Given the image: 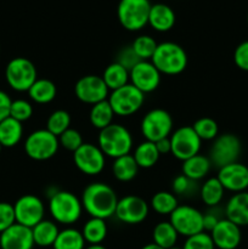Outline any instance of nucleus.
<instances>
[{
  "mask_svg": "<svg viewBox=\"0 0 248 249\" xmlns=\"http://www.w3.org/2000/svg\"><path fill=\"white\" fill-rule=\"evenodd\" d=\"M118 197L116 191L105 182H92L88 185L82 195L83 209L91 218L106 219L114 215Z\"/></svg>",
  "mask_w": 248,
  "mask_h": 249,
  "instance_id": "f257e3e1",
  "label": "nucleus"
},
{
  "mask_svg": "<svg viewBox=\"0 0 248 249\" xmlns=\"http://www.w3.org/2000/svg\"><path fill=\"white\" fill-rule=\"evenodd\" d=\"M97 142L105 156L116 160L130 153L133 148V136L125 126L112 123L100 130Z\"/></svg>",
  "mask_w": 248,
  "mask_h": 249,
  "instance_id": "f03ea898",
  "label": "nucleus"
},
{
  "mask_svg": "<svg viewBox=\"0 0 248 249\" xmlns=\"http://www.w3.org/2000/svg\"><path fill=\"white\" fill-rule=\"evenodd\" d=\"M151 62L159 71L160 74H180L187 66L186 51L179 44L164 41L157 45Z\"/></svg>",
  "mask_w": 248,
  "mask_h": 249,
  "instance_id": "7ed1b4c3",
  "label": "nucleus"
},
{
  "mask_svg": "<svg viewBox=\"0 0 248 249\" xmlns=\"http://www.w3.org/2000/svg\"><path fill=\"white\" fill-rule=\"evenodd\" d=\"M49 212L55 223L72 225L79 220L83 212L82 201L70 191H55L49 199Z\"/></svg>",
  "mask_w": 248,
  "mask_h": 249,
  "instance_id": "20e7f679",
  "label": "nucleus"
},
{
  "mask_svg": "<svg viewBox=\"0 0 248 249\" xmlns=\"http://www.w3.org/2000/svg\"><path fill=\"white\" fill-rule=\"evenodd\" d=\"M151 6L150 0H121L117 9L119 23L126 31H140L148 24Z\"/></svg>",
  "mask_w": 248,
  "mask_h": 249,
  "instance_id": "39448f33",
  "label": "nucleus"
},
{
  "mask_svg": "<svg viewBox=\"0 0 248 249\" xmlns=\"http://www.w3.org/2000/svg\"><path fill=\"white\" fill-rule=\"evenodd\" d=\"M5 78L16 91H28L38 79V72L32 61L26 57H15L6 65Z\"/></svg>",
  "mask_w": 248,
  "mask_h": 249,
  "instance_id": "423d86ee",
  "label": "nucleus"
},
{
  "mask_svg": "<svg viewBox=\"0 0 248 249\" xmlns=\"http://www.w3.org/2000/svg\"><path fill=\"white\" fill-rule=\"evenodd\" d=\"M60 142L58 138L46 129H39L28 135L24 142V151L34 160H48L57 153Z\"/></svg>",
  "mask_w": 248,
  "mask_h": 249,
  "instance_id": "0eeeda50",
  "label": "nucleus"
},
{
  "mask_svg": "<svg viewBox=\"0 0 248 249\" xmlns=\"http://www.w3.org/2000/svg\"><path fill=\"white\" fill-rule=\"evenodd\" d=\"M140 128L145 140L157 142L172 135L173 118L165 109H151L143 116Z\"/></svg>",
  "mask_w": 248,
  "mask_h": 249,
  "instance_id": "6e6552de",
  "label": "nucleus"
},
{
  "mask_svg": "<svg viewBox=\"0 0 248 249\" xmlns=\"http://www.w3.org/2000/svg\"><path fill=\"white\" fill-rule=\"evenodd\" d=\"M107 100L116 116L128 117L136 113L142 107L145 102V94L136 89L134 85L126 84L119 89L113 90Z\"/></svg>",
  "mask_w": 248,
  "mask_h": 249,
  "instance_id": "1a4fd4ad",
  "label": "nucleus"
},
{
  "mask_svg": "<svg viewBox=\"0 0 248 249\" xmlns=\"http://www.w3.org/2000/svg\"><path fill=\"white\" fill-rule=\"evenodd\" d=\"M242 145H241L240 139L233 134H221L218 135L213 141V145L211 147L209 153V160L212 164L215 167L221 168L231 163L237 162L238 157L241 155Z\"/></svg>",
  "mask_w": 248,
  "mask_h": 249,
  "instance_id": "9d476101",
  "label": "nucleus"
},
{
  "mask_svg": "<svg viewBox=\"0 0 248 249\" xmlns=\"http://www.w3.org/2000/svg\"><path fill=\"white\" fill-rule=\"evenodd\" d=\"M169 216V223L177 230V235L187 238L203 232V214L195 207L186 204L177 206Z\"/></svg>",
  "mask_w": 248,
  "mask_h": 249,
  "instance_id": "9b49d317",
  "label": "nucleus"
},
{
  "mask_svg": "<svg viewBox=\"0 0 248 249\" xmlns=\"http://www.w3.org/2000/svg\"><path fill=\"white\" fill-rule=\"evenodd\" d=\"M172 145V155L181 162L198 155L202 146V140L190 125L181 126L173 131L169 136Z\"/></svg>",
  "mask_w": 248,
  "mask_h": 249,
  "instance_id": "f8f14e48",
  "label": "nucleus"
},
{
  "mask_svg": "<svg viewBox=\"0 0 248 249\" xmlns=\"http://www.w3.org/2000/svg\"><path fill=\"white\" fill-rule=\"evenodd\" d=\"M14 211L16 223L32 229L44 220L45 206L39 197L24 195L15 202Z\"/></svg>",
  "mask_w": 248,
  "mask_h": 249,
  "instance_id": "ddd939ff",
  "label": "nucleus"
},
{
  "mask_svg": "<svg viewBox=\"0 0 248 249\" xmlns=\"http://www.w3.org/2000/svg\"><path fill=\"white\" fill-rule=\"evenodd\" d=\"M106 156L104 155L99 146L94 143L84 142L75 152H73V160L75 167L82 172L83 174L94 175L100 174L104 170L105 163H106Z\"/></svg>",
  "mask_w": 248,
  "mask_h": 249,
  "instance_id": "4468645a",
  "label": "nucleus"
},
{
  "mask_svg": "<svg viewBox=\"0 0 248 249\" xmlns=\"http://www.w3.org/2000/svg\"><path fill=\"white\" fill-rule=\"evenodd\" d=\"M108 88L100 75H84L74 85V94L79 101L87 105H95L108 99Z\"/></svg>",
  "mask_w": 248,
  "mask_h": 249,
  "instance_id": "2eb2a0df",
  "label": "nucleus"
},
{
  "mask_svg": "<svg viewBox=\"0 0 248 249\" xmlns=\"http://www.w3.org/2000/svg\"><path fill=\"white\" fill-rule=\"evenodd\" d=\"M150 207L143 198L134 195L124 196L118 199L114 215L119 221L128 225H136L140 224L147 218Z\"/></svg>",
  "mask_w": 248,
  "mask_h": 249,
  "instance_id": "dca6fc26",
  "label": "nucleus"
},
{
  "mask_svg": "<svg viewBox=\"0 0 248 249\" xmlns=\"http://www.w3.org/2000/svg\"><path fill=\"white\" fill-rule=\"evenodd\" d=\"M130 84L143 94L152 92L159 87L160 73L151 61H140L129 72Z\"/></svg>",
  "mask_w": 248,
  "mask_h": 249,
  "instance_id": "f3484780",
  "label": "nucleus"
},
{
  "mask_svg": "<svg viewBox=\"0 0 248 249\" xmlns=\"http://www.w3.org/2000/svg\"><path fill=\"white\" fill-rule=\"evenodd\" d=\"M216 178L225 191L228 190L233 194H238L248 189V167L240 162L219 168Z\"/></svg>",
  "mask_w": 248,
  "mask_h": 249,
  "instance_id": "a211bd4d",
  "label": "nucleus"
},
{
  "mask_svg": "<svg viewBox=\"0 0 248 249\" xmlns=\"http://www.w3.org/2000/svg\"><path fill=\"white\" fill-rule=\"evenodd\" d=\"M214 246L218 249H236L242 240L241 228L228 219H221L211 233Z\"/></svg>",
  "mask_w": 248,
  "mask_h": 249,
  "instance_id": "6ab92c4d",
  "label": "nucleus"
},
{
  "mask_svg": "<svg viewBox=\"0 0 248 249\" xmlns=\"http://www.w3.org/2000/svg\"><path fill=\"white\" fill-rule=\"evenodd\" d=\"M33 247L34 240L31 228L15 223L0 233L1 249H33Z\"/></svg>",
  "mask_w": 248,
  "mask_h": 249,
  "instance_id": "aec40b11",
  "label": "nucleus"
},
{
  "mask_svg": "<svg viewBox=\"0 0 248 249\" xmlns=\"http://www.w3.org/2000/svg\"><path fill=\"white\" fill-rule=\"evenodd\" d=\"M225 216L237 226L248 225V192L235 194L228 201L225 207Z\"/></svg>",
  "mask_w": 248,
  "mask_h": 249,
  "instance_id": "412c9836",
  "label": "nucleus"
},
{
  "mask_svg": "<svg viewBox=\"0 0 248 249\" xmlns=\"http://www.w3.org/2000/svg\"><path fill=\"white\" fill-rule=\"evenodd\" d=\"M148 24L157 32H168L174 27L175 14L168 5L158 2L151 6Z\"/></svg>",
  "mask_w": 248,
  "mask_h": 249,
  "instance_id": "4be33fe9",
  "label": "nucleus"
},
{
  "mask_svg": "<svg viewBox=\"0 0 248 249\" xmlns=\"http://www.w3.org/2000/svg\"><path fill=\"white\" fill-rule=\"evenodd\" d=\"M212 167V162L208 157L196 155L194 157L182 162V174L191 179L192 181H198L207 177Z\"/></svg>",
  "mask_w": 248,
  "mask_h": 249,
  "instance_id": "5701e85b",
  "label": "nucleus"
},
{
  "mask_svg": "<svg viewBox=\"0 0 248 249\" xmlns=\"http://www.w3.org/2000/svg\"><path fill=\"white\" fill-rule=\"evenodd\" d=\"M58 232L60 230L55 221L45 220V219L36 224L34 228H32L34 245L39 246V247H53Z\"/></svg>",
  "mask_w": 248,
  "mask_h": 249,
  "instance_id": "b1692460",
  "label": "nucleus"
},
{
  "mask_svg": "<svg viewBox=\"0 0 248 249\" xmlns=\"http://www.w3.org/2000/svg\"><path fill=\"white\" fill-rule=\"evenodd\" d=\"M23 126L21 122L7 117L0 122V143L2 147H14L21 141Z\"/></svg>",
  "mask_w": 248,
  "mask_h": 249,
  "instance_id": "393cba45",
  "label": "nucleus"
},
{
  "mask_svg": "<svg viewBox=\"0 0 248 249\" xmlns=\"http://www.w3.org/2000/svg\"><path fill=\"white\" fill-rule=\"evenodd\" d=\"M114 116L116 114H114L108 100H105V101L92 105L89 112V121L94 128L102 130L113 123Z\"/></svg>",
  "mask_w": 248,
  "mask_h": 249,
  "instance_id": "a878e982",
  "label": "nucleus"
},
{
  "mask_svg": "<svg viewBox=\"0 0 248 249\" xmlns=\"http://www.w3.org/2000/svg\"><path fill=\"white\" fill-rule=\"evenodd\" d=\"M139 167L136 164L135 160H134L133 155H125L118 157L114 160L113 165H112V173L113 177L116 178L118 181L128 182L131 181L134 178L138 175Z\"/></svg>",
  "mask_w": 248,
  "mask_h": 249,
  "instance_id": "bb28decb",
  "label": "nucleus"
},
{
  "mask_svg": "<svg viewBox=\"0 0 248 249\" xmlns=\"http://www.w3.org/2000/svg\"><path fill=\"white\" fill-rule=\"evenodd\" d=\"M56 94H57V88L55 83L49 79H36L28 90L29 97L39 105L50 104L55 100Z\"/></svg>",
  "mask_w": 248,
  "mask_h": 249,
  "instance_id": "cd10ccee",
  "label": "nucleus"
},
{
  "mask_svg": "<svg viewBox=\"0 0 248 249\" xmlns=\"http://www.w3.org/2000/svg\"><path fill=\"white\" fill-rule=\"evenodd\" d=\"M159 156L160 155L156 147V143L147 140L139 143L133 153V157L138 167L143 168V169H148V168H152L153 165H156V163L159 160Z\"/></svg>",
  "mask_w": 248,
  "mask_h": 249,
  "instance_id": "c85d7f7f",
  "label": "nucleus"
},
{
  "mask_svg": "<svg viewBox=\"0 0 248 249\" xmlns=\"http://www.w3.org/2000/svg\"><path fill=\"white\" fill-rule=\"evenodd\" d=\"M102 79L108 90H112V91L129 84V80H130L129 79V71L116 61L105 68Z\"/></svg>",
  "mask_w": 248,
  "mask_h": 249,
  "instance_id": "c756f323",
  "label": "nucleus"
},
{
  "mask_svg": "<svg viewBox=\"0 0 248 249\" xmlns=\"http://www.w3.org/2000/svg\"><path fill=\"white\" fill-rule=\"evenodd\" d=\"M82 235L89 245H101L107 236L106 221L100 218H90L83 226Z\"/></svg>",
  "mask_w": 248,
  "mask_h": 249,
  "instance_id": "7c9ffc66",
  "label": "nucleus"
},
{
  "mask_svg": "<svg viewBox=\"0 0 248 249\" xmlns=\"http://www.w3.org/2000/svg\"><path fill=\"white\" fill-rule=\"evenodd\" d=\"M177 232L169 221H162L158 223L153 228L152 238L153 243L159 246L163 249H169L174 247L177 241Z\"/></svg>",
  "mask_w": 248,
  "mask_h": 249,
  "instance_id": "2f4dec72",
  "label": "nucleus"
},
{
  "mask_svg": "<svg viewBox=\"0 0 248 249\" xmlns=\"http://www.w3.org/2000/svg\"><path fill=\"white\" fill-rule=\"evenodd\" d=\"M53 249H84L85 240L82 231L77 229L66 228L58 232L57 238L53 246Z\"/></svg>",
  "mask_w": 248,
  "mask_h": 249,
  "instance_id": "473e14b6",
  "label": "nucleus"
},
{
  "mask_svg": "<svg viewBox=\"0 0 248 249\" xmlns=\"http://www.w3.org/2000/svg\"><path fill=\"white\" fill-rule=\"evenodd\" d=\"M225 189L223 187L218 178H209L203 182L201 189V198L203 203L208 207H215L223 199Z\"/></svg>",
  "mask_w": 248,
  "mask_h": 249,
  "instance_id": "72a5a7b5",
  "label": "nucleus"
},
{
  "mask_svg": "<svg viewBox=\"0 0 248 249\" xmlns=\"http://www.w3.org/2000/svg\"><path fill=\"white\" fill-rule=\"evenodd\" d=\"M177 199L174 194L168 191H159L151 198V207L159 215H170L177 208Z\"/></svg>",
  "mask_w": 248,
  "mask_h": 249,
  "instance_id": "f704fd0d",
  "label": "nucleus"
},
{
  "mask_svg": "<svg viewBox=\"0 0 248 249\" xmlns=\"http://www.w3.org/2000/svg\"><path fill=\"white\" fill-rule=\"evenodd\" d=\"M71 126V116L65 109H56L46 121V130L55 136H60Z\"/></svg>",
  "mask_w": 248,
  "mask_h": 249,
  "instance_id": "c9c22d12",
  "label": "nucleus"
},
{
  "mask_svg": "<svg viewBox=\"0 0 248 249\" xmlns=\"http://www.w3.org/2000/svg\"><path fill=\"white\" fill-rule=\"evenodd\" d=\"M191 126L202 141L214 140L219 134L218 123L209 117H202V118L197 119L194 125Z\"/></svg>",
  "mask_w": 248,
  "mask_h": 249,
  "instance_id": "e433bc0d",
  "label": "nucleus"
},
{
  "mask_svg": "<svg viewBox=\"0 0 248 249\" xmlns=\"http://www.w3.org/2000/svg\"><path fill=\"white\" fill-rule=\"evenodd\" d=\"M158 44L150 36H139L131 44V48L135 51L141 61H151Z\"/></svg>",
  "mask_w": 248,
  "mask_h": 249,
  "instance_id": "4c0bfd02",
  "label": "nucleus"
},
{
  "mask_svg": "<svg viewBox=\"0 0 248 249\" xmlns=\"http://www.w3.org/2000/svg\"><path fill=\"white\" fill-rule=\"evenodd\" d=\"M58 142H60V146H62L65 150L75 152L84 143V141H83L82 134L79 131L70 128L58 136Z\"/></svg>",
  "mask_w": 248,
  "mask_h": 249,
  "instance_id": "58836bf2",
  "label": "nucleus"
},
{
  "mask_svg": "<svg viewBox=\"0 0 248 249\" xmlns=\"http://www.w3.org/2000/svg\"><path fill=\"white\" fill-rule=\"evenodd\" d=\"M33 114V106L27 100H15L11 104L10 108V117L18 122H26Z\"/></svg>",
  "mask_w": 248,
  "mask_h": 249,
  "instance_id": "ea45409f",
  "label": "nucleus"
},
{
  "mask_svg": "<svg viewBox=\"0 0 248 249\" xmlns=\"http://www.w3.org/2000/svg\"><path fill=\"white\" fill-rule=\"evenodd\" d=\"M182 249H215L213 240L208 232H199L187 237Z\"/></svg>",
  "mask_w": 248,
  "mask_h": 249,
  "instance_id": "a19ab883",
  "label": "nucleus"
},
{
  "mask_svg": "<svg viewBox=\"0 0 248 249\" xmlns=\"http://www.w3.org/2000/svg\"><path fill=\"white\" fill-rule=\"evenodd\" d=\"M140 61L141 60L138 57V55H136L135 51L133 50L131 45H129L119 51L118 55H117L116 62H118L119 65H122L124 68H126V70L130 72V70H133Z\"/></svg>",
  "mask_w": 248,
  "mask_h": 249,
  "instance_id": "79ce46f5",
  "label": "nucleus"
},
{
  "mask_svg": "<svg viewBox=\"0 0 248 249\" xmlns=\"http://www.w3.org/2000/svg\"><path fill=\"white\" fill-rule=\"evenodd\" d=\"M16 223L14 206L6 202H0V233Z\"/></svg>",
  "mask_w": 248,
  "mask_h": 249,
  "instance_id": "37998d69",
  "label": "nucleus"
},
{
  "mask_svg": "<svg viewBox=\"0 0 248 249\" xmlns=\"http://www.w3.org/2000/svg\"><path fill=\"white\" fill-rule=\"evenodd\" d=\"M233 61L240 70L248 72V40L238 44L233 53Z\"/></svg>",
  "mask_w": 248,
  "mask_h": 249,
  "instance_id": "c03bdc74",
  "label": "nucleus"
},
{
  "mask_svg": "<svg viewBox=\"0 0 248 249\" xmlns=\"http://www.w3.org/2000/svg\"><path fill=\"white\" fill-rule=\"evenodd\" d=\"M196 181H192L184 174H180L174 178L172 182V189L175 195H186L192 190V186H195Z\"/></svg>",
  "mask_w": 248,
  "mask_h": 249,
  "instance_id": "a18cd8bd",
  "label": "nucleus"
},
{
  "mask_svg": "<svg viewBox=\"0 0 248 249\" xmlns=\"http://www.w3.org/2000/svg\"><path fill=\"white\" fill-rule=\"evenodd\" d=\"M12 100L5 91L0 90V122L10 117V108H11Z\"/></svg>",
  "mask_w": 248,
  "mask_h": 249,
  "instance_id": "49530a36",
  "label": "nucleus"
},
{
  "mask_svg": "<svg viewBox=\"0 0 248 249\" xmlns=\"http://www.w3.org/2000/svg\"><path fill=\"white\" fill-rule=\"evenodd\" d=\"M221 219L218 215H215L212 212H208L207 214H203V231H208L212 232L213 229L218 225V223Z\"/></svg>",
  "mask_w": 248,
  "mask_h": 249,
  "instance_id": "de8ad7c7",
  "label": "nucleus"
},
{
  "mask_svg": "<svg viewBox=\"0 0 248 249\" xmlns=\"http://www.w3.org/2000/svg\"><path fill=\"white\" fill-rule=\"evenodd\" d=\"M156 143V147H157L159 155H167V153H172V145H170V139L165 138L162 140L157 141Z\"/></svg>",
  "mask_w": 248,
  "mask_h": 249,
  "instance_id": "09e8293b",
  "label": "nucleus"
},
{
  "mask_svg": "<svg viewBox=\"0 0 248 249\" xmlns=\"http://www.w3.org/2000/svg\"><path fill=\"white\" fill-rule=\"evenodd\" d=\"M141 249H163V248H160L159 246H157V245H155V243H148V245H146V246H143L142 248Z\"/></svg>",
  "mask_w": 248,
  "mask_h": 249,
  "instance_id": "8fccbe9b",
  "label": "nucleus"
},
{
  "mask_svg": "<svg viewBox=\"0 0 248 249\" xmlns=\"http://www.w3.org/2000/svg\"><path fill=\"white\" fill-rule=\"evenodd\" d=\"M84 249H107V248H105L102 245H89Z\"/></svg>",
  "mask_w": 248,
  "mask_h": 249,
  "instance_id": "3c124183",
  "label": "nucleus"
},
{
  "mask_svg": "<svg viewBox=\"0 0 248 249\" xmlns=\"http://www.w3.org/2000/svg\"><path fill=\"white\" fill-rule=\"evenodd\" d=\"M169 249H182V248H179V247H175V246H174V247H172V248H169Z\"/></svg>",
  "mask_w": 248,
  "mask_h": 249,
  "instance_id": "603ef678",
  "label": "nucleus"
},
{
  "mask_svg": "<svg viewBox=\"0 0 248 249\" xmlns=\"http://www.w3.org/2000/svg\"><path fill=\"white\" fill-rule=\"evenodd\" d=\"M1 150H2V146H1V143H0V152H1Z\"/></svg>",
  "mask_w": 248,
  "mask_h": 249,
  "instance_id": "864d4df0",
  "label": "nucleus"
},
{
  "mask_svg": "<svg viewBox=\"0 0 248 249\" xmlns=\"http://www.w3.org/2000/svg\"><path fill=\"white\" fill-rule=\"evenodd\" d=\"M247 22H248V15H247Z\"/></svg>",
  "mask_w": 248,
  "mask_h": 249,
  "instance_id": "5fc2aeb1",
  "label": "nucleus"
}]
</instances>
